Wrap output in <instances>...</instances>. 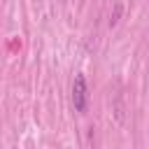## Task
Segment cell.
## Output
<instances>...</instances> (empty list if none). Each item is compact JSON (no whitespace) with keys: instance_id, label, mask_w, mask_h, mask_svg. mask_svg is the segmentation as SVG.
Here are the masks:
<instances>
[{"instance_id":"cell-1","label":"cell","mask_w":149,"mask_h":149,"mask_svg":"<svg viewBox=\"0 0 149 149\" xmlns=\"http://www.w3.org/2000/svg\"><path fill=\"white\" fill-rule=\"evenodd\" d=\"M86 102H88L86 77H84V74H77L74 81H72V105H74L77 112H84V109H86Z\"/></svg>"}]
</instances>
